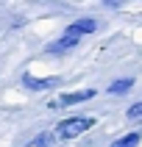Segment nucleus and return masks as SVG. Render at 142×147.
Segmentation results:
<instances>
[{"mask_svg": "<svg viewBox=\"0 0 142 147\" xmlns=\"http://www.w3.org/2000/svg\"><path fill=\"white\" fill-rule=\"evenodd\" d=\"M92 125H95L92 117H70V119H61V122L56 125L53 136H56V139H75V136H81L84 131H89Z\"/></svg>", "mask_w": 142, "mask_h": 147, "instance_id": "nucleus-1", "label": "nucleus"}, {"mask_svg": "<svg viewBox=\"0 0 142 147\" xmlns=\"http://www.w3.org/2000/svg\"><path fill=\"white\" fill-rule=\"evenodd\" d=\"M95 97V89H84V92H70V94H61V97L53 103L50 108H64V106H75V103H84V100Z\"/></svg>", "mask_w": 142, "mask_h": 147, "instance_id": "nucleus-2", "label": "nucleus"}, {"mask_svg": "<svg viewBox=\"0 0 142 147\" xmlns=\"http://www.w3.org/2000/svg\"><path fill=\"white\" fill-rule=\"evenodd\" d=\"M78 33H73V31H67L61 39H56V42H50L48 45V53H67V50H73L75 45H78Z\"/></svg>", "mask_w": 142, "mask_h": 147, "instance_id": "nucleus-3", "label": "nucleus"}, {"mask_svg": "<svg viewBox=\"0 0 142 147\" xmlns=\"http://www.w3.org/2000/svg\"><path fill=\"white\" fill-rule=\"evenodd\" d=\"M22 86H28L31 92H45L58 86V78H33V75H22Z\"/></svg>", "mask_w": 142, "mask_h": 147, "instance_id": "nucleus-4", "label": "nucleus"}, {"mask_svg": "<svg viewBox=\"0 0 142 147\" xmlns=\"http://www.w3.org/2000/svg\"><path fill=\"white\" fill-rule=\"evenodd\" d=\"M98 28V22L95 20H78V22H73L67 31H73V33H78V36H84V33H92Z\"/></svg>", "mask_w": 142, "mask_h": 147, "instance_id": "nucleus-5", "label": "nucleus"}, {"mask_svg": "<svg viewBox=\"0 0 142 147\" xmlns=\"http://www.w3.org/2000/svg\"><path fill=\"white\" fill-rule=\"evenodd\" d=\"M139 139H142V133L134 131V133H128V136H120L111 147H137V144H139Z\"/></svg>", "mask_w": 142, "mask_h": 147, "instance_id": "nucleus-6", "label": "nucleus"}, {"mask_svg": "<svg viewBox=\"0 0 142 147\" xmlns=\"http://www.w3.org/2000/svg\"><path fill=\"white\" fill-rule=\"evenodd\" d=\"M134 86V81L131 78H120V81H114L111 86H109V94H125V92Z\"/></svg>", "mask_w": 142, "mask_h": 147, "instance_id": "nucleus-7", "label": "nucleus"}, {"mask_svg": "<svg viewBox=\"0 0 142 147\" xmlns=\"http://www.w3.org/2000/svg\"><path fill=\"white\" fill-rule=\"evenodd\" d=\"M125 114H128V119H142V100H139V103H134Z\"/></svg>", "mask_w": 142, "mask_h": 147, "instance_id": "nucleus-8", "label": "nucleus"}, {"mask_svg": "<svg viewBox=\"0 0 142 147\" xmlns=\"http://www.w3.org/2000/svg\"><path fill=\"white\" fill-rule=\"evenodd\" d=\"M48 144H50V136H48V133H42V136H36L33 142H28L25 147H48Z\"/></svg>", "mask_w": 142, "mask_h": 147, "instance_id": "nucleus-9", "label": "nucleus"}, {"mask_svg": "<svg viewBox=\"0 0 142 147\" xmlns=\"http://www.w3.org/2000/svg\"><path fill=\"white\" fill-rule=\"evenodd\" d=\"M125 0H103V6H109V8H117V6H123Z\"/></svg>", "mask_w": 142, "mask_h": 147, "instance_id": "nucleus-10", "label": "nucleus"}]
</instances>
